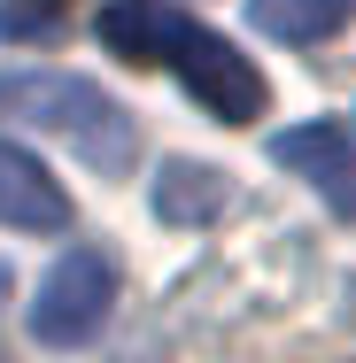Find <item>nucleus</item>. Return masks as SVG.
<instances>
[{
  "label": "nucleus",
  "instance_id": "obj_1",
  "mask_svg": "<svg viewBox=\"0 0 356 363\" xmlns=\"http://www.w3.org/2000/svg\"><path fill=\"white\" fill-rule=\"evenodd\" d=\"M0 116L55 132V140L77 147V162H93V170H132V155H140L132 108H124L117 93H101L93 77H63V70H0Z\"/></svg>",
  "mask_w": 356,
  "mask_h": 363
},
{
  "label": "nucleus",
  "instance_id": "obj_2",
  "mask_svg": "<svg viewBox=\"0 0 356 363\" xmlns=\"http://www.w3.org/2000/svg\"><path fill=\"white\" fill-rule=\"evenodd\" d=\"M147 62H163L217 124H256L264 116V77H256V62L225 31L194 23V16H155L147 8Z\"/></svg>",
  "mask_w": 356,
  "mask_h": 363
},
{
  "label": "nucleus",
  "instance_id": "obj_3",
  "mask_svg": "<svg viewBox=\"0 0 356 363\" xmlns=\"http://www.w3.org/2000/svg\"><path fill=\"white\" fill-rule=\"evenodd\" d=\"M109 309H117V263L109 255H93V247H70L39 294H31V340H47V348H77V340H93L101 325H109Z\"/></svg>",
  "mask_w": 356,
  "mask_h": 363
},
{
  "label": "nucleus",
  "instance_id": "obj_4",
  "mask_svg": "<svg viewBox=\"0 0 356 363\" xmlns=\"http://www.w3.org/2000/svg\"><path fill=\"white\" fill-rule=\"evenodd\" d=\"M271 162L294 170V178H310L325 209L356 217V147H349L341 124H294V132H279L271 140Z\"/></svg>",
  "mask_w": 356,
  "mask_h": 363
},
{
  "label": "nucleus",
  "instance_id": "obj_5",
  "mask_svg": "<svg viewBox=\"0 0 356 363\" xmlns=\"http://www.w3.org/2000/svg\"><path fill=\"white\" fill-rule=\"evenodd\" d=\"M0 224L8 232H63L70 224V194L39 170V155L0 140Z\"/></svg>",
  "mask_w": 356,
  "mask_h": 363
},
{
  "label": "nucleus",
  "instance_id": "obj_6",
  "mask_svg": "<svg viewBox=\"0 0 356 363\" xmlns=\"http://www.w3.org/2000/svg\"><path fill=\"white\" fill-rule=\"evenodd\" d=\"M232 201V186L217 178L210 162H163V186H155V217L163 224H202Z\"/></svg>",
  "mask_w": 356,
  "mask_h": 363
},
{
  "label": "nucleus",
  "instance_id": "obj_7",
  "mask_svg": "<svg viewBox=\"0 0 356 363\" xmlns=\"http://www.w3.org/2000/svg\"><path fill=\"white\" fill-rule=\"evenodd\" d=\"M356 0H256V31H271L286 47H318L349 23Z\"/></svg>",
  "mask_w": 356,
  "mask_h": 363
},
{
  "label": "nucleus",
  "instance_id": "obj_8",
  "mask_svg": "<svg viewBox=\"0 0 356 363\" xmlns=\"http://www.w3.org/2000/svg\"><path fill=\"white\" fill-rule=\"evenodd\" d=\"M101 39H109L124 62H147V0H117V8H101Z\"/></svg>",
  "mask_w": 356,
  "mask_h": 363
},
{
  "label": "nucleus",
  "instance_id": "obj_9",
  "mask_svg": "<svg viewBox=\"0 0 356 363\" xmlns=\"http://www.w3.org/2000/svg\"><path fill=\"white\" fill-rule=\"evenodd\" d=\"M0 31H63V8H55V0H23V8H0Z\"/></svg>",
  "mask_w": 356,
  "mask_h": 363
}]
</instances>
